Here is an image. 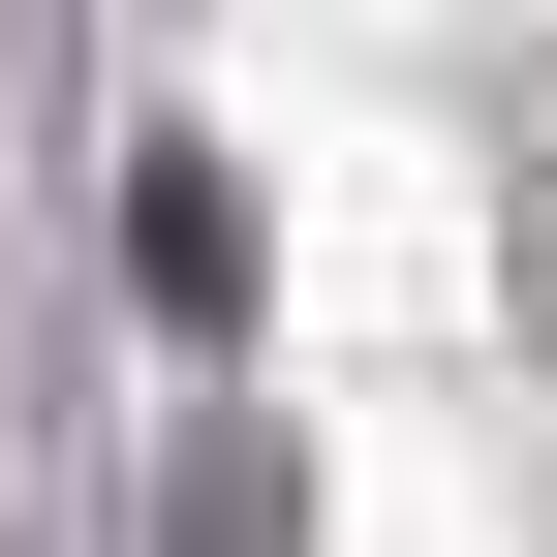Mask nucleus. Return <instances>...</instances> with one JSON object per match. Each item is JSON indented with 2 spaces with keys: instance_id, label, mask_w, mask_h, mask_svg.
<instances>
[{
  "instance_id": "f257e3e1",
  "label": "nucleus",
  "mask_w": 557,
  "mask_h": 557,
  "mask_svg": "<svg viewBox=\"0 0 557 557\" xmlns=\"http://www.w3.org/2000/svg\"><path fill=\"white\" fill-rule=\"evenodd\" d=\"M496 310L557 341V62H527V94H496Z\"/></svg>"
}]
</instances>
